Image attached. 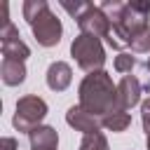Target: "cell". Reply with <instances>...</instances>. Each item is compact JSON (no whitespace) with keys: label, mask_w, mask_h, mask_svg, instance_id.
I'll return each mask as SVG.
<instances>
[{"label":"cell","mask_w":150,"mask_h":150,"mask_svg":"<svg viewBox=\"0 0 150 150\" xmlns=\"http://www.w3.org/2000/svg\"><path fill=\"white\" fill-rule=\"evenodd\" d=\"M45 115H47V103L40 96L28 94V96H21L16 101V110H14L12 124H14L16 131L30 134L35 127H40V122L45 120Z\"/></svg>","instance_id":"obj_4"},{"label":"cell","mask_w":150,"mask_h":150,"mask_svg":"<svg viewBox=\"0 0 150 150\" xmlns=\"http://www.w3.org/2000/svg\"><path fill=\"white\" fill-rule=\"evenodd\" d=\"M66 122H68L75 131H80V134H84V136L101 131V117L87 112L82 105H70L68 112H66Z\"/></svg>","instance_id":"obj_8"},{"label":"cell","mask_w":150,"mask_h":150,"mask_svg":"<svg viewBox=\"0 0 150 150\" xmlns=\"http://www.w3.org/2000/svg\"><path fill=\"white\" fill-rule=\"evenodd\" d=\"M0 75H2V82L7 87H16L26 80V66L23 61H12V59H2V66H0Z\"/></svg>","instance_id":"obj_12"},{"label":"cell","mask_w":150,"mask_h":150,"mask_svg":"<svg viewBox=\"0 0 150 150\" xmlns=\"http://www.w3.org/2000/svg\"><path fill=\"white\" fill-rule=\"evenodd\" d=\"M0 150H16V138L5 136V138L0 141Z\"/></svg>","instance_id":"obj_20"},{"label":"cell","mask_w":150,"mask_h":150,"mask_svg":"<svg viewBox=\"0 0 150 150\" xmlns=\"http://www.w3.org/2000/svg\"><path fill=\"white\" fill-rule=\"evenodd\" d=\"M145 143H148V150H150V134H148V141H145Z\"/></svg>","instance_id":"obj_22"},{"label":"cell","mask_w":150,"mask_h":150,"mask_svg":"<svg viewBox=\"0 0 150 150\" xmlns=\"http://www.w3.org/2000/svg\"><path fill=\"white\" fill-rule=\"evenodd\" d=\"M77 96H80V105L96 117H103L112 110H120L117 84H112V77L105 70H94V73L84 75V80L80 82Z\"/></svg>","instance_id":"obj_1"},{"label":"cell","mask_w":150,"mask_h":150,"mask_svg":"<svg viewBox=\"0 0 150 150\" xmlns=\"http://www.w3.org/2000/svg\"><path fill=\"white\" fill-rule=\"evenodd\" d=\"M145 68H148V73H150V59H148V61H145Z\"/></svg>","instance_id":"obj_21"},{"label":"cell","mask_w":150,"mask_h":150,"mask_svg":"<svg viewBox=\"0 0 150 150\" xmlns=\"http://www.w3.org/2000/svg\"><path fill=\"white\" fill-rule=\"evenodd\" d=\"M136 66V56L129 52H122L115 56V70L117 73H131V68Z\"/></svg>","instance_id":"obj_16"},{"label":"cell","mask_w":150,"mask_h":150,"mask_svg":"<svg viewBox=\"0 0 150 150\" xmlns=\"http://www.w3.org/2000/svg\"><path fill=\"white\" fill-rule=\"evenodd\" d=\"M148 16H150V0H131V2H127L122 16L112 23L105 42L112 49L131 47V42L150 28L148 26Z\"/></svg>","instance_id":"obj_2"},{"label":"cell","mask_w":150,"mask_h":150,"mask_svg":"<svg viewBox=\"0 0 150 150\" xmlns=\"http://www.w3.org/2000/svg\"><path fill=\"white\" fill-rule=\"evenodd\" d=\"M28 26H30V30H33L38 45H42V47H54V45L61 42L63 26H61L59 16H56L49 7H45V9H42V12L28 23Z\"/></svg>","instance_id":"obj_5"},{"label":"cell","mask_w":150,"mask_h":150,"mask_svg":"<svg viewBox=\"0 0 150 150\" xmlns=\"http://www.w3.org/2000/svg\"><path fill=\"white\" fill-rule=\"evenodd\" d=\"M0 47H2V56L12 59V61H26L30 56L28 45L21 40V35H19V30L12 21L0 28Z\"/></svg>","instance_id":"obj_7"},{"label":"cell","mask_w":150,"mask_h":150,"mask_svg":"<svg viewBox=\"0 0 150 150\" xmlns=\"http://www.w3.org/2000/svg\"><path fill=\"white\" fill-rule=\"evenodd\" d=\"M129 124H131V115L127 110H112L101 117V127L108 131H124Z\"/></svg>","instance_id":"obj_13"},{"label":"cell","mask_w":150,"mask_h":150,"mask_svg":"<svg viewBox=\"0 0 150 150\" xmlns=\"http://www.w3.org/2000/svg\"><path fill=\"white\" fill-rule=\"evenodd\" d=\"M148 52H150V28L131 42V54H148Z\"/></svg>","instance_id":"obj_17"},{"label":"cell","mask_w":150,"mask_h":150,"mask_svg":"<svg viewBox=\"0 0 150 150\" xmlns=\"http://www.w3.org/2000/svg\"><path fill=\"white\" fill-rule=\"evenodd\" d=\"M45 7H49L45 0H26V2H23V19L30 23V21H33Z\"/></svg>","instance_id":"obj_15"},{"label":"cell","mask_w":150,"mask_h":150,"mask_svg":"<svg viewBox=\"0 0 150 150\" xmlns=\"http://www.w3.org/2000/svg\"><path fill=\"white\" fill-rule=\"evenodd\" d=\"M77 21V26H80V30L84 33V35H94V38H108V33H110V28H112V23H110V19L103 14V9L98 7V5H87V9L75 19Z\"/></svg>","instance_id":"obj_6"},{"label":"cell","mask_w":150,"mask_h":150,"mask_svg":"<svg viewBox=\"0 0 150 150\" xmlns=\"http://www.w3.org/2000/svg\"><path fill=\"white\" fill-rule=\"evenodd\" d=\"M80 150H110V148H108L105 134H103V131H96V134H89V136L82 138Z\"/></svg>","instance_id":"obj_14"},{"label":"cell","mask_w":150,"mask_h":150,"mask_svg":"<svg viewBox=\"0 0 150 150\" xmlns=\"http://www.w3.org/2000/svg\"><path fill=\"white\" fill-rule=\"evenodd\" d=\"M30 150H56L59 148V134L54 127H47V124H40L35 127L30 134Z\"/></svg>","instance_id":"obj_11"},{"label":"cell","mask_w":150,"mask_h":150,"mask_svg":"<svg viewBox=\"0 0 150 150\" xmlns=\"http://www.w3.org/2000/svg\"><path fill=\"white\" fill-rule=\"evenodd\" d=\"M73 82V70L66 61H54L47 68V87L52 91H66Z\"/></svg>","instance_id":"obj_10"},{"label":"cell","mask_w":150,"mask_h":150,"mask_svg":"<svg viewBox=\"0 0 150 150\" xmlns=\"http://www.w3.org/2000/svg\"><path fill=\"white\" fill-rule=\"evenodd\" d=\"M87 5H89V2H68V0H63V2H61V7H63L68 14H73V19H77V16L87 9Z\"/></svg>","instance_id":"obj_18"},{"label":"cell","mask_w":150,"mask_h":150,"mask_svg":"<svg viewBox=\"0 0 150 150\" xmlns=\"http://www.w3.org/2000/svg\"><path fill=\"white\" fill-rule=\"evenodd\" d=\"M141 94H143L141 82H138L134 75H124V77L117 82V105H120V110L134 108V105L141 101Z\"/></svg>","instance_id":"obj_9"},{"label":"cell","mask_w":150,"mask_h":150,"mask_svg":"<svg viewBox=\"0 0 150 150\" xmlns=\"http://www.w3.org/2000/svg\"><path fill=\"white\" fill-rule=\"evenodd\" d=\"M70 54H73L75 63H77L82 70H87V73L103 70V63H105V49H103V45H101L98 38L80 33V35L70 42Z\"/></svg>","instance_id":"obj_3"},{"label":"cell","mask_w":150,"mask_h":150,"mask_svg":"<svg viewBox=\"0 0 150 150\" xmlns=\"http://www.w3.org/2000/svg\"><path fill=\"white\" fill-rule=\"evenodd\" d=\"M141 122H143L145 134H150V98H145L141 105Z\"/></svg>","instance_id":"obj_19"}]
</instances>
